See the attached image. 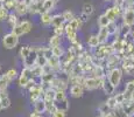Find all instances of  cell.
<instances>
[{"mask_svg":"<svg viewBox=\"0 0 134 117\" xmlns=\"http://www.w3.org/2000/svg\"><path fill=\"white\" fill-rule=\"evenodd\" d=\"M121 79H122V69L119 68V67H117V68L114 69H111L109 70V73H107V80L112 83L113 87L118 88L120 84V82H121Z\"/></svg>","mask_w":134,"mask_h":117,"instance_id":"obj_1","label":"cell"},{"mask_svg":"<svg viewBox=\"0 0 134 117\" xmlns=\"http://www.w3.org/2000/svg\"><path fill=\"white\" fill-rule=\"evenodd\" d=\"M19 45V36L14 35L13 33H7L2 36V46L5 49H14Z\"/></svg>","mask_w":134,"mask_h":117,"instance_id":"obj_2","label":"cell"},{"mask_svg":"<svg viewBox=\"0 0 134 117\" xmlns=\"http://www.w3.org/2000/svg\"><path fill=\"white\" fill-rule=\"evenodd\" d=\"M103 81L104 80H100V79H97V77H86L85 79V82H84V89L89 90H96V89H102V85H103Z\"/></svg>","mask_w":134,"mask_h":117,"instance_id":"obj_3","label":"cell"},{"mask_svg":"<svg viewBox=\"0 0 134 117\" xmlns=\"http://www.w3.org/2000/svg\"><path fill=\"white\" fill-rule=\"evenodd\" d=\"M37 56H38V53H37V47H30V53L29 55L26 58L24 61V67L25 68H33V67L36 64V61H37Z\"/></svg>","mask_w":134,"mask_h":117,"instance_id":"obj_4","label":"cell"},{"mask_svg":"<svg viewBox=\"0 0 134 117\" xmlns=\"http://www.w3.org/2000/svg\"><path fill=\"white\" fill-rule=\"evenodd\" d=\"M65 35L72 46H78L79 43H81V41H79V39H78V34H77V30L74 29L68 23L65 25Z\"/></svg>","mask_w":134,"mask_h":117,"instance_id":"obj_5","label":"cell"},{"mask_svg":"<svg viewBox=\"0 0 134 117\" xmlns=\"http://www.w3.org/2000/svg\"><path fill=\"white\" fill-rule=\"evenodd\" d=\"M68 85H69V81L68 80H64L62 77L55 76V79L51 81L50 83V87L55 90H64L65 91L68 89Z\"/></svg>","mask_w":134,"mask_h":117,"instance_id":"obj_6","label":"cell"},{"mask_svg":"<svg viewBox=\"0 0 134 117\" xmlns=\"http://www.w3.org/2000/svg\"><path fill=\"white\" fill-rule=\"evenodd\" d=\"M120 14H121V8L119 6H112L105 11V15L110 20V22H115L118 18L120 17Z\"/></svg>","mask_w":134,"mask_h":117,"instance_id":"obj_7","label":"cell"},{"mask_svg":"<svg viewBox=\"0 0 134 117\" xmlns=\"http://www.w3.org/2000/svg\"><path fill=\"white\" fill-rule=\"evenodd\" d=\"M43 88L41 87V85H35V87H33L32 89L29 90V100H30V102L34 104L36 101L38 100H41V98L43 97Z\"/></svg>","mask_w":134,"mask_h":117,"instance_id":"obj_8","label":"cell"},{"mask_svg":"<svg viewBox=\"0 0 134 117\" xmlns=\"http://www.w3.org/2000/svg\"><path fill=\"white\" fill-rule=\"evenodd\" d=\"M122 25L128 26V27H133L134 26V7H131L127 11L124 12Z\"/></svg>","mask_w":134,"mask_h":117,"instance_id":"obj_9","label":"cell"},{"mask_svg":"<svg viewBox=\"0 0 134 117\" xmlns=\"http://www.w3.org/2000/svg\"><path fill=\"white\" fill-rule=\"evenodd\" d=\"M92 74H93V77H97V79H100V80H104L107 77L106 68L104 66H100V64L94 66L93 70H92Z\"/></svg>","mask_w":134,"mask_h":117,"instance_id":"obj_10","label":"cell"},{"mask_svg":"<svg viewBox=\"0 0 134 117\" xmlns=\"http://www.w3.org/2000/svg\"><path fill=\"white\" fill-rule=\"evenodd\" d=\"M84 87L79 84H74L70 87V96L72 98H79L84 95Z\"/></svg>","mask_w":134,"mask_h":117,"instance_id":"obj_11","label":"cell"},{"mask_svg":"<svg viewBox=\"0 0 134 117\" xmlns=\"http://www.w3.org/2000/svg\"><path fill=\"white\" fill-rule=\"evenodd\" d=\"M97 36H98V39H99L100 45H105V43L107 42V40H109V38H110V33H109V29H107V27L99 28Z\"/></svg>","mask_w":134,"mask_h":117,"instance_id":"obj_12","label":"cell"},{"mask_svg":"<svg viewBox=\"0 0 134 117\" xmlns=\"http://www.w3.org/2000/svg\"><path fill=\"white\" fill-rule=\"evenodd\" d=\"M102 89L104 90V93L106 94L107 96H113L114 95V93H115V87H113L112 83L107 80V77L106 79H104V81H103Z\"/></svg>","mask_w":134,"mask_h":117,"instance_id":"obj_13","label":"cell"},{"mask_svg":"<svg viewBox=\"0 0 134 117\" xmlns=\"http://www.w3.org/2000/svg\"><path fill=\"white\" fill-rule=\"evenodd\" d=\"M122 108V113L126 116H133L134 117V101H127L121 105Z\"/></svg>","mask_w":134,"mask_h":117,"instance_id":"obj_14","label":"cell"},{"mask_svg":"<svg viewBox=\"0 0 134 117\" xmlns=\"http://www.w3.org/2000/svg\"><path fill=\"white\" fill-rule=\"evenodd\" d=\"M0 102H1L2 109H7L11 106V98L7 90H0Z\"/></svg>","mask_w":134,"mask_h":117,"instance_id":"obj_15","label":"cell"},{"mask_svg":"<svg viewBox=\"0 0 134 117\" xmlns=\"http://www.w3.org/2000/svg\"><path fill=\"white\" fill-rule=\"evenodd\" d=\"M48 64L51 67V69H53V72L55 73H57V72H62V67H61V60L60 59H57V58H51L50 60L48 61Z\"/></svg>","mask_w":134,"mask_h":117,"instance_id":"obj_16","label":"cell"},{"mask_svg":"<svg viewBox=\"0 0 134 117\" xmlns=\"http://www.w3.org/2000/svg\"><path fill=\"white\" fill-rule=\"evenodd\" d=\"M29 12V6L27 4H25V1L19 2L18 6L15 7V14L19 17V15H26Z\"/></svg>","mask_w":134,"mask_h":117,"instance_id":"obj_17","label":"cell"},{"mask_svg":"<svg viewBox=\"0 0 134 117\" xmlns=\"http://www.w3.org/2000/svg\"><path fill=\"white\" fill-rule=\"evenodd\" d=\"M33 105H34V111H35V113H38V114H41V115H43V114L46 113V110H47L46 102H44V100H43V98L36 101V102H35Z\"/></svg>","mask_w":134,"mask_h":117,"instance_id":"obj_18","label":"cell"},{"mask_svg":"<svg viewBox=\"0 0 134 117\" xmlns=\"http://www.w3.org/2000/svg\"><path fill=\"white\" fill-rule=\"evenodd\" d=\"M94 12V6L91 4V2H85L83 5V8H82V14L86 15V17H91Z\"/></svg>","mask_w":134,"mask_h":117,"instance_id":"obj_19","label":"cell"},{"mask_svg":"<svg viewBox=\"0 0 134 117\" xmlns=\"http://www.w3.org/2000/svg\"><path fill=\"white\" fill-rule=\"evenodd\" d=\"M55 5L56 4L53 0H44L42 4V11H41V13H50L54 9Z\"/></svg>","mask_w":134,"mask_h":117,"instance_id":"obj_20","label":"cell"},{"mask_svg":"<svg viewBox=\"0 0 134 117\" xmlns=\"http://www.w3.org/2000/svg\"><path fill=\"white\" fill-rule=\"evenodd\" d=\"M65 21H64L63 17H62V14H55L53 15V20H51V26H53L54 28L55 27H58V26H63L65 25Z\"/></svg>","mask_w":134,"mask_h":117,"instance_id":"obj_21","label":"cell"},{"mask_svg":"<svg viewBox=\"0 0 134 117\" xmlns=\"http://www.w3.org/2000/svg\"><path fill=\"white\" fill-rule=\"evenodd\" d=\"M55 94H56V90L53 89V88H48L43 91V100L47 102V101H55Z\"/></svg>","mask_w":134,"mask_h":117,"instance_id":"obj_22","label":"cell"},{"mask_svg":"<svg viewBox=\"0 0 134 117\" xmlns=\"http://www.w3.org/2000/svg\"><path fill=\"white\" fill-rule=\"evenodd\" d=\"M51 20H53L51 13H41L40 14V21L43 26H50Z\"/></svg>","mask_w":134,"mask_h":117,"instance_id":"obj_23","label":"cell"},{"mask_svg":"<svg viewBox=\"0 0 134 117\" xmlns=\"http://www.w3.org/2000/svg\"><path fill=\"white\" fill-rule=\"evenodd\" d=\"M86 42H87V45H89V47H91V48H93V49H96V48H98V47L100 46L99 39H98L97 35H90V36H87Z\"/></svg>","mask_w":134,"mask_h":117,"instance_id":"obj_24","label":"cell"},{"mask_svg":"<svg viewBox=\"0 0 134 117\" xmlns=\"http://www.w3.org/2000/svg\"><path fill=\"white\" fill-rule=\"evenodd\" d=\"M69 26H71V27L74 28V29H76L77 32H78V30H81L82 29V27H83V25H84V22L82 21V19L79 17H76L75 18V19L72 20V21H70L68 23Z\"/></svg>","mask_w":134,"mask_h":117,"instance_id":"obj_25","label":"cell"},{"mask_svg":"<svg viewBox=\"0 0 134 117\" xmlns=\"http://www.w3.org/2000/svg\"><path fill=\"white\" fill-rule=\"evenodd\" d=\"M7 22H8V25L11 26V28L13 29L15 26H18L20 23L19 22V17H18V15L15 14L14 12H11V13H9L8 19H7Z\"/></svg>","mask_w":134,"mask_h":117,"instance_id":"obj_26","label":"cell"},{"mask_svg":"<svg viewBox=\"0 0 134 117\" xmlns=\"http://www.w3.org/2000/svg\"><path fill=\"white\" fill-rule=\"evenodd\" d=\"M55 105L58 110H63V111H66L68 113L69 108H70V103H69V100L65 98L63 101H58V102H55Z\"/></svg>","mask_w":134,"mask_h":117,"instance_id":"obj_27","label":"cell"},{"mask_svg":"<svg viewBox=\"0 0 134 117\" xmlns=\"http://www.w3.org/2000/svg\"><path fill=\"white\" fill-rule=\"evenodd\" d=\"M12 81L7 77L6 74L0 75V90H7V88H8V85Z\"/></svg>","mask_w":134,"mask_h":117,"instance_id":"obj_28","label":"cell"},{"mask_svg":"<svg viewBox=\"0 0 134 117\" xmlns=\"http://www.w3.org/2000/svg\"><path fill=\"white\" fill-rule=\"evenodd\" d=\"M61 38H62V36H58V35L54 34L50 39H49V47H50V48H54V47L61 46V42H62Z\"/></svg>","mask_w":134,"mask_h":117,"instance_id":"obj_29","label":"cell"},{"mask_svg":"<svg viewBox=\"0 0 134 117\" xmlns=\"http://www.w3.org/2000/svg\"><path fill=\"white\" fill-rule=\"evenodd\" d=\"M46 106H47L46 113H48V115H50V116H53L54 113L57 110V108H56V105H55V101H47V102H46Z\"/></svg>","mask_w":134,"mask_h":117,"instance_id":"obj_30","label":"cell"},{"mask_svg":"<svg viewBox=\"0 0 134 117\" xmlns=\"http://www.w3.org/2000/svg\"><path fill=\"white\" fill-rule=\"evenodd\" d=\"M51 50H53V55L55 56V58L57 59H62L64 55H65V52H64V49L62 48V46H57V47H54V48H51Z\"/></svg>","mask_w":134,"mask_h":117,"instance_id":"obj_31","label":"cell"},{"mask_svg":"<svg viewBox=\"0 0 134 117\" xmlns=\"http://www.w3.org/2000/svg\"><path fill=\"white\" fill-rule=\"evenodd\" d=\"M97 23H98V26H99V28H102V27H107L111 22L104 13V14L99 15V18H98V20H97Z\"/></svg>","mask_w":134,"mask_h":117,"instance_id":"obj_32","label":"cell"},{"mask_svg":"<svg viewBox=\"0 0 134 117\" xmlns=\"http://www.w3.org/2000/svg\"><path fill=\"white\" fill-rule=\"evenodd\" d=\"M29 53H30V47L27 46V45H25V46H22L21 48H20V50H19V56L21 58L22 61H24V60L27 58L28 55H29Z\"/></svg>","mask_w":134,"mask_h":117,"instance_id":"obj_33","label":"cell"},{"mask_svg":"<svg viewBox=\"0 0 134 117\" xmlns=\"http://www.w3.org/2000/svg\"><path fill=\"white\" fill-rule=\"evenodd\" d=\"M62 17H63L64 21H65L66 23H69L70 21H72V20L75 19V14L72 11H70V9H66V11H64L63 13H62Z\"/></svg>","mask_w":134,"mask_h":117,"instance_id":"obj_34","label":"cell"},{"mask_svg":"<svg viewBox=\"0 0 134 117\" xmlns=\"http://www.w3.org/2000/svg\"><path fill=\"white\" fill-rule=\"evenodd\" d=\"M105 103H106V105L110 108V110H115L117 106H118V103H117V100H115L114 95L109 96V98H107V101Z\"/></svg>","mask_w":134,"mask_h":117,"instance_id":"obj_35","label":"cell"},{"mask_svg":"<svg viewBox=\"0 0 134 117\" xmlns=\"http://www.w3.org/2000/svg\"><path fill=\"white\" fill-rule=\"evenodd\" d=\"M20 26H21V28L24 29L25 34L29 33L30 30H32V28H33V23L30 22L29 20H24V21H21V22H20Z\"/></svg>","mask_w":134,"mask_h":117,"instance_id":"obj_36","label":"cell"},{"mask_svg":"<svg viewBox=\"0 0 134 117\" xmlns=\"http://www.w3.org/2000/svg\"><path fill=\"white\" fill-rule=\"evenodd\" d=\"M5 74L7 75V77H8L9 80H11V81H13V80H15L18 77V70L15 69V68H11V69H8L7 70L6 73H5Z\"/></svg>","mask_w":134,"mask_h":117,"instance_id":"obj_37","label":"cell"},{"mask_svg":"<svg viewBox=\"0 0 134 117\" xmlns=\"http://www.w3.org/2000/svg\"><path fill=\"white\" fill-rule=\"evenodd\" d=\"M107 29H109L110 35H114V34H117V32L119 33V27L117 26V23H115V22H111L110 25L107 26Z\"/></svg>","mask_w":134,"mask_h":117,"instance_id":"obj_38","label":"cell"},{"mask_svg":"<svg viewBox=\"0 0 134 117\" xmlns=\"http://www.w3.org/2000/svg\"><path fill=\"white\" fill-rule=\"evenodd\" d=\"M66 98V93L64 90H56L55 94V102H58V101H63Z\"/></svg>","mask_w":134,"mask_h":117,"instance_id":"obj_39","label":"cell"},{"mask_svg":"<svg viewBox=\"0 0 134 117\" xmlns=\"http://www.w3.org/2000/svg\"><path fill=\"white\" fill-rule=\"evenodd\" d=\"M9 13H11V12H9L6 7H4V8L0 9V21H5V20L8 19Z\"/></svg>","mask_w":134,"mask_h":117,"instance_id":"obj_40","label":"cell"},{"mask_svg":"<svg viewBox=\"0 0 134 117\" xmlns=\"http://www.w3.org/2000/svg\"><path fill=\"white\" fill-rule=\"evenodd\" d=\"M65 25H66V23H65ZM65 25L55 27V28H54V34L58 35V36H62L63 34H65Z\"/></svg>","mask_w":134,"mask_h":117,"instance_id":"obj_41","label":"cell"},{"mask_svg":"<svg viewBox=\"0 0 134 117\" xmlns=\"http://www.w3.org/2000/svg\"><path fill=\"white\" fill-rule=\"evenodd\" d=\"M12 33H13V34H14V35L19 36V38H20V36H22V35H25L24 29H22V28H21V26H20V23H19V25H18V26H15L14 28H13V29H12Z\"/></svg>","mask_w":134,"mask_h":117,"instance_id":"obj_42","label":"cell"},{"mask_svg":"<svg viewBox=\"0 0 134 117\" xmlns=\"http://www.w3.org/2000/svg\"><path fill=\"white\" fill-rule=\"evenodd\" d=\"M51 117H68V115H66V111H63V110H56L55 113H54V115Z\"/></svg>","mask_w":134,"mask_h":117,"instance_id":"obj_43","label":"cell"},{"mask_svg":"<svg viewBox=\"0 0 134 117\" xmlns=\"http://www.w3.org/2000/svg\"><path fill=\"white\" fill-rule=\"evenodd\" d=\"M29 117H43V115H41V114H38V113H35V111H33V113H30Z\"/></svg>","mask_w":134,"mask_h":117,"instance_id":"obj_44","label":"cell"},{"mask_svg":"<svg viewBox=\"0 0 134 117\" xmlns=\"http://www.w3.org/2000/svg\"><path fill=\"white\" fill-rule=\"evenodd\" d=\"M4 7H5L4 2H1V1H0V9H1V8H4Z\"/></svg>","mask_w":134,"mask_h":117,"instance_id":"obj_45","label":"cell"},{"mask_svg":"<svg viewBox=\"0 0 134 117\" xmlns=\"http://www.w3.org/2000/svg\"><path fill=\"white\" fill-rule=\"evenodd\" d=\"M1 110H4V109H2V105H1V102H0V111Z\"/></svg>","mask_w":134,"mask_h":117,"instance_id":"obj_46","label":"cell"},{"mask_svg":"<svg viewBox=\"0 0 134 117\" xmlns=\"http://www.w3.org/2000/svg\"><path fill=\"white\" fill-rule=\"evenodd\" d=\"M0 1H1V2H4V4H5V2H6V1H8V0H0Z\"/></svg>","mask_w":134,"mask_h":117,"instance_id":"obj_47","label":"cell"},{"mask_svg":"<svg viewBox=\"0 0 134 117\" xmlns=\"http://www.w3.org/2000/svg\"><path fill=\"white\" fill-rule=\"evenodd\" d=\"M104 1H106V2H111V1H113V0H104Z\"/></svg>","mask_w":134,"mask_h":117,"instance_id":"obj_48","label":"cell"},{"mask_svg":"<svg viewBox=\"0 0 134 117\" xmlns=\"http://www.w3.org/2000/svg\"><path fill=\"white\" fill-rule=\"evenodd\" d=\"M97 117H106V116H103V115H99V116H97Z\"/></svg>","mask_w":134,"mask_h":117,"instance_id":"obj_49","label":"cell"},{"mask_svg":"<svg viewBox=\"0 0 134 117\" xmlns=\"http://www.w3.org/2000/svg\"><path fill=\"white\" fill-rule=\"evenodd\" d=\"M0 70H1V67H0Z\"/></svg>","mask_w":134,"mask_h":117,"instance_id":"obj_50","label":"cell"},{"mask_svg":"<svg viewBox=\"0 0 134 117\" xmlns=\"http://www.w3.org/2000/svg\"><path fill=\"white\" fill-rule=\"evenodd\" d=\"M133 82H134V80H133Z\"/></svg>","mask_w":134,"mask_h":117,"instance_id":"obj_51","label":"cell"}]
</instances>
